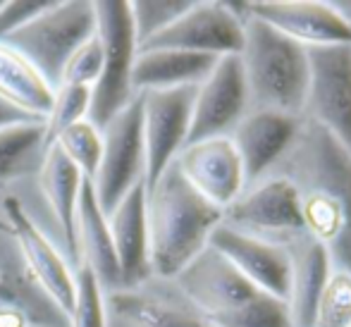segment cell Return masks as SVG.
<instances>
[{
  "label": "cell",
  "instance_id": "obj_21",
  "mask_svg": "<svg viewBox=\"0 0 351 327\" xmlns=\"http://www.w3.org/2000/svg\"><path fill=\"white\" fill-rule=\"evenodd\" d=\"M3 237L10 234H0V311L27 315L36 327H62V323H67L65 313L58 311L34 284L14 241L8 244Z\"/></svg>",
  "mask_w": 351,
  "mask_h": 327
},
{
  "label": "cell",
  "instance_id": "obj_30",
  "mask_svg": "<svg viewBox=\"0 0 351 327\" xmlns=\"http://www.w3.org/2000/svg\"><path fill=\"white\" fill-rule=\"evenodd\" d=\"M70 327H106L103 289L88 267H79L74 275V301L67 313Z\"/></svg>",
  "mask_w": 351,
  "mask_h": 327
},
{
  "label": "cell",
  "instance_id": "obj_11",
  "mask_svg": "<svg viewBox=\"0 0 351 327\" xmlns=\"http://www.w3.org/2000/svg\"><path fill=\"white\" fill-rule=\"evenodd\" d=\"M246 12L304 48L351 46V19L335 3L261 0V3H246Z\"/></svg>",
  "mask_w": 351,
  "mask_h": 327
},
{
  "label": "cell",
  "instance_id": "obj_23",
  "mask_svg": "<svg viewBox=\"0 0 351 327\" xmlns=\"http://www.w3.org/2000/svg\"><path fill=\"white\" fill-rule=\"evenodd\" d=\"M220 58L182 51H139L132 69V88L167 91V88L199 86Z\"/></svg>",
  "mask_w": 351,
  "mask_h": 327
},
{
  "label": "cell",
  "instance_id": "obj_29",
  "mask_svg": "<svg viewBox=\"0 0 351 327\" xmlns=\"http://www.w3.org/2000/svg\"><path fill=\"white\" fill-rule=\"evenodd\" d=\"M213 327H294L287 301L275 299L270 294H258L232 313L217 318Z\"/></svg>",
  "mask_w": 351,
  "mask_h": 327
},
{
  "label": "cell",
  "instance_id": "obj_3",
  "mask_svg": "<svg viewBox=\"0 0 351 327\" xmlns=\"http://www.w3.org/2000/svg\"><path fill=\"white\" fill-rule=\"evenodd\" d=\"M254 108L304 117L308 91V56L301 43L275 32L256 17L244 22L239 53Z\"/></svg>",
  "mask_w": 351,
  "mask_h": 327
},
{
  "label": "cell",
  "instance_id": "obj_20",
  "mask_svg": "<svg viewBox=\"0 0 351 327\" xmlns=\"http://www.w3.org/2000/svg\"><path fill=\"white\" fill-rule=\"evenodd\" d=\"M77 249L79 256H84V267L96 275L101 289L120 284V265H117L108 217L98 206L96 191L88 180L82 182L77 201Z\"/></svg>",
  "mask_w": 351,
  "mask_h": 327
},
{
  "label": "cell",
  "instance_id": "obj_10",
  "mask_svg": "<svg viewBox=\"0 0 351 327\" xmlns=\"http://www.w3.org/2000/svg\"><path fill=\"white\" fill-rule=\"evenodd\" d=\"M251 98L239 56H225L196 86L186 146L206 138L227 136L249 112Z\"/></svg>",
  "mask_w": 351,
  "mask_h": 327
},
{
  "label": "cell",
  "instance_id": "obj_36",
  "mask_svg": "<svg viewBox=\"0 0 351 327\" xmlns=\"http://www.w3.org/2000/svg\"><path fill=\"white\" fill-rule=\"evenodd\" d=\"M0 234H10V225L0 217Z\"/></svg>",
  "mask_w": 351,
  "mask_h": 327
},
{
  "label": "cell",
  "instance_id": "obj_31",
  "mask_svg": "<svg viewBox=\"0 0 351 327\" xmlns=\"http://www.w3.org/2000/svg\"><path fill=\"white\" fill-rule=\"evenodd\" d=\"M351 325V272L332 270L328 284L315 306L313 327H349Z\"/></svg>",
  "mask_w": 351,
  "mask_h": 327
},
{
  "label": "cell",
  "instance_id": "obj_13",
  "mask_svg": "<svg viewBox=\"0 0 351 327\" xmlns=\"http://www.w3.org/2000/svg\"><path fill=\"white\" fill-rule=\"evenodd\" d=\"M222 222L249 234L278 232L282 237H291L306 232L299 191L282 175L263 177L246 186L241 196L222 213Z\"/></svg>",
  "mask_w": 351,
  "mask_h": 327
},
{
  "label": "cell",
  "instance_id": "obj_25",
  "mask_svg": "<svg viewBox=\"0 0 351 327\" xmlns=\"http://www.w3.org/2000/svg\"><path fill=\"white\" fill-rule=\"evenodd\" d=\"M112 311L132 327H213L206 318L184 313L151 296L134 291H117L110 299Z\"/></svg>",
  "mask_w": 351,
  "mask_h": 327
},
{
  "label": "cell",
  "instance_id": "obj_34",
  "mask_svg": "<svg viewBox=\"0 0 351 327\" xmlns=\"http://www.w3.org/2000/svg\"><path fill=\"white\" fill-rule=\"evenodd\" d=\"M48 5L51 0H34V3L32 0H10V3L0 0V43L14 32H19L34 17H38Z\"/></svg>",
  "mask_w": 351,
  "mask_h": 327
},
{
  "label": "cell",
  "instance_id": "obj_8",
  "mask_svg": "<svg viewBox=\"0 0 351 327\" xmlns=\"http://www.w3.org/2000/svg\"><path fill=\"white\" fill-rule=\"evenodd\" d=\"M244 46V22L230 3H191L177 22L143 41L139 51H182L199 56H239Z\"/></svg>",
  "mask_w": 351,
  "mask_h": 327
},
{
  "label": "cell",
  "instance_id": "obj_6",
  "mask_svg": "<svg viewBox=\"0 0 351 327\" xmlns=\"http://www.w3.org/2000/svg\"><path fill=\"white\" fill-rule=\"evenodd\" d=\"M101 162L91 180L101 210L110 213L132 186L143 182L146 151L141 130V98L136 93L130 106L122 108L101 130Z\"/></svg>",
  "mask_w": 351,
  "mask_h": 327
},
{
  "label": "cell",
  "instance_id": "obj_5",
  "mask_svg": "<svg viewBox=\"0 0 351 327\" xmlns=\"http://www.w3.org/2000/svg\"><path fill=\"white\" fill-rule=\"evenodd\" d=\"M93 14H96V36L101 41L103 62L101 74L91 86L88 122L96 130H103L136 96L132 88V69L139 53V43H136L130 3L125 0L93 3Z\"/></svg>",
  "mask_w": 351,
  "mask_h": 327
},
{
  "label": "cell",
  "instance_id": "obj_2",
  "mask_svg": "<svg viewBox=\"0 0 351 327\" xmlns=\"http://www.w3.org/2000/svg\"><path fill=\"white\" fill-rule=\"evenodd\" d=\"M146 191L151 272L177 277L208 246L213 230L222 222V210L191 189L175 162Z\"/></svg>",
  "mask_w": 351,
  "mask_h": 327
},
{
  "label": "cell",
  "instance_id": "obj_15",
  "mask_svg": "<svg viewBox=\"0 0 351 327\" xmlns=\"http://www.w3.org/2000/svg\"><path fill=\"white\" fill-rule=\"evenodd\" d=\"M175 280L208 323H215L258 294V289L210 246H206Z\"/></svg>",
  "mask_w": 351,
  "mask_h": 327
},
{
  "label": "cell",
  "instance_id": "obj_19",
  "mask_svg": "<svg viewBox=\"0 0 351 327\" xmlns=\"http://www.w3.org/2000/svg\"><path fill=\"white\" fill-rule=\"evenodd\" d=\"M285 249L289 251L291 261V282H289V306L291 325L294 327H313V315L318 299L332 275V258L328 246L315 241L311 234L285 237Z\"/></svg>",
  "mask_w": 351,
  "mask_h": 327
},
{
  "label": "cell",
  "instance_id": "obj_16",
  "mask_svg": "<svg viewBox=\"0 0 351 327\" xmlns=\"http://www.w3.org/2000/svg\"><path fill=\"white\" fill-rule=\"evenodd\" d=\"M175 165L191 189L222 213L246 189L241 160L230 136L189 143L175 158Z\"/></svg>",
  "mask_w": 351,
  "mask_h": 327
},
{
  "label": "cell",
  "instance_id": "obj_17",
  "mask_svg": "<svg viewBox=\"0 0 351 327\" xmlns=\"http://www.w3.org/2000/svg\"><path fill=\"white\" fill-rule=\"evenodd\" d=\"M301 117L251 108L232 130V146L241 160L244 184L251 186L282 160L299 132Z\"/></svg>",
  "mask_w": 351,
  "mask_h": 327
},
{
  "label": "cell",
  "instance_id": "obj_33",
  "mask_svg": "<svg viewBox=\"0 0 351 327\" xmlns=\"http://www.w3.org/2000/svg\"><path fill=\"white\" fill-rule=\"evenodd\" d=\"M101 62H103V51L101 41L93 34L86 43L77 48L70 56V60L65 62L60 74V86H86L91 88L96 84L98 74H101Z\"/></svg>",
  "mask_w": 351,
  "mask_h": 327
},
{
  "label": "cell",
  "instance_id": "obj_38",
  "mask_svg": "<svg viewBox=\"0 0 351 327\" xmlns=\"http://www.w3.org/2000/svg\"><path fill=\"white\" fill-rule=\"evenodd\" d=\"M349 327H351V325H349Z\"/></svg>",
  "mask_w": 351,
  "mask_h": 327
},
{
  "label": "cell",
  "instance_id": "obj_27",
  "mask_svg": "<svg viewBox=\"0 0 351 327\" xmlns=\"http://www.w3.org/2000/svg\"><path fill=\"white\" fill-rule=\"evenodd\" d=\"M51 146H58L65 153V158L82 172L84 180L91 182L96 177L98 162H101L103 141H101V130H96L88 120H82L77 125L67 127L62 134H58V138Z\"/></svg>",
  "mask_w": 351,
  "mask_h": 327
},
{
  "label": "cell",
  "instance_id": "obj_18",
  "mask_svg": "<svg viewBox=\"0 0 351 327\" xmlns=\"http://www.w3.org/2000/svg\"><path fill=\"white\" fill-rule=\"evenodd\" d=\"M146 184L139 182L108 213L112 246L120 265V284H141L151 275L148 261V220H146Z\"/></svg>",
  "mask_w": 351,
  "mask_h": 327
},
{
  "label": "cell",
  "instance_id": "obj_37",
  "mask_svg": "<svg viewBox=\"0 0 351 327\" xmlns=\"http://www.w3.org/2000/svg\"><path fill=\"white\" fill-rule=\"evenodd\" d=\"M339 8H342V10H344V14H347V17L351 19V3H349V5H339Z\"/></svg>",
  "mask_w": 351,
  "mask_h": 327
},
{
  "label": "cell",
  "instance_id": "obj_9",
  "mask_svg": "<svg viewBox=\"0 0 351 327\" xmlns=\"http://www.w3.org/2000/svg\"><path fill=\"white\" fill-rule=\"evenodd\" d=\"M194 93L196 86L139 93L143 151H146V172H143L146 189H151L160 180L162 172L186 146Z\"/></svg>",
  "mask_w": 351,
  "mask_h": 327
},
{
  "label": "cell",
  "instance_id": "obj_24",
  "mask_svg": "<svg viewBox=\"0 0 351 327\" xmlns=\"http://www.w3.org/2000/svg\"><path fill=\"white\" fill-rule=\"evenodd\" d=\"M0 98L36 120H46L53 91L19 53L0 43Z\"/></svg>",
  "mask_w": 351,
  "mask_h": 327
},
{
  "label": "cell",
  "instance_id": "obj_35",
  "mask_svg": "<svg viewBox=\"0 0 351 327\" xmlns=\"http://www.w3.org/2000/svg\"><path fill=\"white\" fill-rule=\"evenodd\" d=\"M24 122H41V120L27 115V112H22L19 108L10 106L8 101L0 98V130H8V127H14V125H24Z\"/></svg>",
  "mask_w": 351,
  "mask_h": 327
},
{
  "label": "cell",
  "instance_id": "obj_26",
  "mask_svg": "<svg viewBox=\"0 0 351 327\" xmlns=\"http://www.w3.org/2000/svg\"><path fill=\"white\" fill-rule=\"evenodd\" d=\"M43 122H24L0 130V184L32 170L43 158Z\"/></svg>",
  "mask_w": 351,
  "mask_h": 327
},
{
  "label": "cell",
  "instance_id": "obj_4",
  "mask_svg": "<svg viewBox=\"0 0 351 327\" xmlns=\"http://www.w3.org/2000/svg\"><path fill=\"white\" fill-rule=\"evenodd\" d=\"M96 34L93 3L84 0H51L46 10L19 32L5 38V46L24 58L43 82L56 91L70 56Z\"/></svg>",
  "mask_w": 351,
  "mask_h": 327
},
{
  "label": "cell",
  "instance_id": "obj_32",
  "mask_svg": "<svg viewBox=\"0 0 351 327\" xmlns=\"http://www.w3.org/2000/svg\"><path fill=\"white\" fill-rule=\"evenodd\" d=\"M189 8L191 0H139V3H130L136 43L141 46L143 41L160 34L172 22H177Z\"/></svg>",
  "mask_w": 351,
  "mask_h": 327
},
{
  "label": "cell",
  "instance_id": "obj_1",
  "mask_svg": "<svg viewBox=\"0 0 351 327\" xmlns=\"http://www.w3.org/2000/svg\"><path fill=\"white\" fill-rule=\"evenodd\" d=\"M278 175L296 186L304 230L328 246L332 265L351 272V156L320 125L301 117Z\"/></svg>",
  "mask_w": 351,
  "mask_h": 327
},
{
  "label": "cell",
  "instance_id": "obj_12",
  "mask_svg": "<svg viewBox=\"0 0 351 327\" xmlns=\"http://www.w3.org/2000/svg\"><path fill=\"white\" fill-rule=\"evenodd\" d=\"M3 210L10 225V237L14 239L22 263L27 267L34 284L43 291L48 301L62 311L67 318L74 301V275L56 251V246L48 241V237L36 227V222L27 215L24 206L14 196L3 201Z\"/></svg>",
  "mask_w": 351,
  "mask_h": 327
},
{
  "label": "cell",
  "instance_id": "obj_22",
  "mask_svg": "<svg viewBox=\"0 0 351 327\" xmlns=\"http://www.w3.org/2000/svg\"><path fill=\"white\" fill-rule=\"evenodd\" d=\"M82 172L65 158L58 146H48L38 162V184L46 196L53 217L60 225L62 239L70 251L72 263H79L77 249V201L82 189Z\"/></svg>",
  "mask_w": 351,
  "mask_h": 327
},
{
  "label": "cell",
  "instance_id": "obj_7",
  "mask_svg": "<svg viewBox=\"0 0 351 327\" xmlns=\"http://www.w3.org/2000/svg\"><path fill=\"white\" fill-rule=\"evenodd\" d=\"M304 117L330 132L351 156V46H313Z\"/></svg>",
  "mask_w": 351,
  "mask_h": 327
},
{
  "label": "cell",
  "instance_id": "obj_28",
  "mask_svg": "<svg viewBox=\"0 0 351 327\" xmlns=\"http://www.w3.org/2000/svg\"><path fill=\"white\" fill-rule=\"evenodd\" d=\"M88 106H91V88L86 86H58L53 91V103L43 120V143L46 148L62 134L67 127L88 117Z\"/></svg>",
  "mask_w": 351,
  "mask_h": 327
},
{
  "label": "cell",
  "instance_id": "obj_14",
  "mask_svg": "<svg viewBox=\"0 0 351 327\" xmlns=\"http://www.w3.org/2000/svg\"><path fill=\"white\" fill-rule=\"evenodd\" d=\"M208 246L225 256L258 291L282 301L289 299L291 261L285 244H275L220 222L213 230Z\"/></svg>",
  "mask_w": 351,
  "mask_h": 327
}]
</instances>
